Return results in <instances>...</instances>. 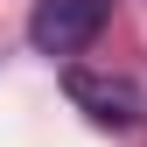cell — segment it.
<instances>
[{"label":"cell","mask_w":147,"mask_h":147,"mask_svg":"<svg viewBox=\"0 0 147 147\" xmlns=\"http://www.w3.org/2000/svg\"><path fill=\"white\" fill-rule=\"evenodd\" d=\"M105 14H112V0H35L28 42H35V56H77L84 42H98Z\"/></svg>","instance_id":"cell-1"},{"label":"cell","mask_w":147,"mask_h":147,"mask_svg":"<svg viewBox=\"0 0 147 147\" xmlns=\"http://www.w3.org/2000/svg\"><path fill=\"white\" fill-rule=\"evenodd\" d=\"M63 91L91 126H112V133H140V119H147V98L126 77H105V70H63Z\"/></svg>","instance_id":"cell-2"}]
</instances>
